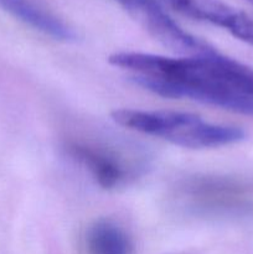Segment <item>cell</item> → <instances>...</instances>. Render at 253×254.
<instances>
[{
	"instance_id": "8992f818",
	"label": "cell",
	"mask_w": 253,
	"mask_h": 254,
	"mask_svg": "<svg viewBox=\"0 0 253 254\" xmlns=\"http://www.w3.org/2000/svg\"><path fill=\"white\" fill-rule=\"evenodd\" d=\"M163 7L197 21L222 27L238 40L253 45V17L220 0H155Z\"/></svg>"
},
{
	"instance_id": "277c9868",
	"label": "cell",
	"mask_w": 253,
	"mask_h": 254,
	"mask_svg": "<svg viewBox=\"0 0 253 254\" xmlns=\"http://www.w3.org/2000/svg\"><path fill=\"white\" fill-rule=\"evenodd\" d=\"M64 148L73 160L88 171L96 184L106 190L128 185L143 169L138 160L104 141L69 139Z\"/></svg>"
},
{
	"instance_id": "3957f363",
	"label": "cell",
	"mask_w": 253,
	"mask_h": 254,
	"mask_svg": "<svg viewBox=\"0 0 253 254\" xmlns=\"http://www.w3.org/2000/svg\"><path fill=\"white\" fill-rule=\"evenodd\" d=\"M176 198L191 215L201 217H235L253 208L250 186L227 176H193L183 181Z\"/></svg>"
},
{
	"instance_id": "ba28073f",
	"label": "cell",
	"mask_w": 253,
	"mask_h": 254,
	"mask_svg": "<svg viewBox=\"0 0 253 254\" xmlns=\"http://www.w3.org/2000/svg\"><path fill=\"white\" fill-rule=\"evenodd\" d=\"M88 254H133L134 245L123 227L112 220L94 221L86 231Z\"/></svg>"
},
{
	"instance_id": "9c48e42d",
	"label": "cell",
	"mask_w": 253,
	"mask_h": 254,
	"mask_svg": "<svg viewBox=\"0 0 253 254\" xmlns=\"http://www.w3.org/2000/svg\"><path fill=\"white\" fill-rule=\"evenodd\" d=\"M246 1H248V2H250V4L253 5V0H246Z\"/></svg>"
},
{
	"instance_id": "6da1fadb",
	"label": "cell",
	"mask_w": 253,
	"mask_h": 254,
	"mask_svg": "<svg viewBox=\"0 0 253 254\" xmlns=\"http://www.w3.org/2000/svg\"><path fill=\"white\" fill-rule=\"evenodd\" d=\"M108 61L158 96L191 99L253 117V68L218 51L184 57L124 51L111 55Z\"/></svg>"
},
{
	"instance_id": "5b68a950",
	"label": "cell",
	"mask_w": 253,
	"mask_h": 254,
	"mask_svg": "<svg viewBox=\"0 0 253 254\" xmlns=\"http://www.w3.org/2000/svg\"><path fill=\"white\" fill-rule=\"evenodd\" d=\"M126 12L161 45L185 56L210 55L217 50L189 34L155 0H116Z\"/></svg>"
},
{
	"instance_id": "7a4b0ae2",
	"label": "cell",
	"mask_w": 253,
	"mask_h": 254,
	"mask_svg": "<svg viewBox=\"0 0 253 254\" xmlns=\"http://www.w3.org/2000/svg\"><path fill=\"white\" fill-rule=\"evenodd\" d=\"M111 117L124 128L189 149L220 148L240 143L246 136L237 127L210 123L188 112L124 108L113 111Z\"/></svg>"
},
{
	"instance_id": "52a82bcc",
	"label": "cell",
	"mask_w": 253,
	"mask_h": 254,
	"mask_svg": "<svg viewBox=\"0 0 253 254\" xmlns=\"http://www.w3.org/2000/svg\"><path fill=\"white\" fill-rule=\"evenodd\" d=\"M0 6L42 34L64 42L76 40V32L66 22L30 0H0Z\"/></svg>"
}]
</instances>
